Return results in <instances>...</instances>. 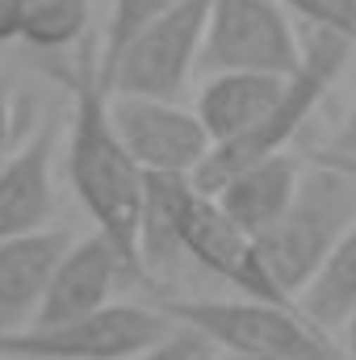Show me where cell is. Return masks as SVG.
Returning <instances> with one entry per match:
<instances>
[{
    "label": "cell",
    "instance_id": "14",
    "mask_svg": "<svg viewBox=\"0 0 356 360\" xmlns=\"http://www.w3.org/2000/svg\"><path fill=\"white\" fill-rule=\"evenodd\" d=\"M289 80L281 76H248V72H222V76H210L201 92H197V122L201 130L210 134L214 147H231L239 139H248L268 113L272 105L281 101Z\"/></svg>",
    "mask_w": 356,
    "mask_h": 360
},
{
    "label": "cell",
    "instance_id": "10",
    "mask_svg": "<svg viewBox=\"0 0 356 360\" xmlns=\"http://www.w3.org/2000/svg\"><path fill=\"white\" fill-rule=\"evenodd\" d=\"M117 281H130V272L96 231L84 235V239H72V248L63 252L59 269L46 285L38 319L30 327H55V323L84 319V314H96V310L113 306Z\"/></svg>",
    "mask_w": 356,
    "mask_h": 360
},
{
    "label": "cell",
    "instance_id": "11",
    "mask_svg": "<svg viewBox=\"0 0 356 360\" xmlns=\"http://www.w3.org/2000/svg\"><path fill=\"white\" fill-rule=\"evenodd\" d=\"M55 122H46L0 168V243L46 231L55 210Z\"/></svg>",
    "mask_w": 356,
    "mask_h": 360
},
{
    "label": "cell",
    "instance_id": "8",
    "mask_svg": "<svg viewBox=\"0 0 356 360\" xmlns=\"http://www.w3.org/2000/svg\"><path fill=\"white\" fill-rule=\"evenodd\" d=\"M109 117H113V130H117L122 147L143 168V176L193 180L214 151L197 113L177 105V101L117 92V96H109Z\"/></svg>",
    "mask_w": 356,
    "mask_h": 360
},
{
    "label": "cell",
    "instance_id": "6",
    "mask_svg": "<svg viewBox=\"0 0 356 360\" xmlns=\"http://www.w3.org/2000/svg\"><path fill=\"white\" fill-rule=\"evenodd\" d=\"M197 63L210 76L248 72L289 80L302 68V38L276 0H218Z\"/></svg>",
    "mask_w": 356,
    "mask_h": 360
},
{
    "label": "cell",
    "instance_id": "5",
    "mask_svg": "<svg viewBox=\"0 0 356 360\" xmlns=\"http://www.w3.org/2000/svg\"><path fill=\"white\" fill-rule=\"evenodd\" d=\"M172 331V319L147 306L113 302L96 314L55 327H21L0 335V360H130Z\"/></svg>",
    "mask_w": 356,
    "mask_h": 360
},
{
    "label": "cell",
    "instance_id": "18",
    "mask_svg": "<svg viewBox=\"0 0 356 360\" xmlns=\"http://www.w3.org/2000/svg\"><path fill=\"white\" fill-rule=\"evenodd\" d=\"M276 4L298 13L310 30L344 38L356 51V0H276Z\"/></svg>",
    "mask_w": 356,
    "mask_h": 360
},
{
    "label": "cell",
    "instance_id": "3",
    "mask_svg": "<svg viewBox=\"0 0 356 360\" xmlns=\"http://www.w3.org/2000/svg\"><path fill=\"white\" fill-rule=\"evenodd\" d=\"M160 314H168L180 327H193L205 335L222 356H268V360H344V352L319 335L293 306L248 302V297H177L164 302Z\"/></svg>",
    "mask_w": 356,
    "mask_h": 360
},
{
    "label": "cell",
    "instance_id": "1",
    "mask_svg": "<svg viewBox=\"0 0 356 360\" xmlns=\"http://www.w3.org/2000/svg\"><path fill=\"white\" fill-rule=\"evenodd\" d=\"M101 46L80 42L76 68L68 72L72 89V122H68V180L89 210L96 235L117 252L130 281L143 276L139 264V222H143V193L147 176L122 147L113 117H109V92L101 84Z\"/></svg>",
    "mask_w": 356,
    "mask_h": 360
},
{
    "label": "cell",
    "instance_id": "12",
    "mask_svg": "<svg viewBox=\"0 0 356 360\" xmlns=\"http://www.w3.org/2000/svg\"><path fill=\"white\" fill-rule=\"evenodd\" d=\"M302 164L298 155L281 151V155H268V160H256L248 168H239L235 176H227L218 184V193H210L218 201V210L252 239H260L265 231H272L285 210L293 205L298 188H302Z\"/></svg>",
    "mask_w": 356,
    "mask_h": 360
},
{
    "label": "cell",
    "instance_id": "21",
    "mask_svg": "<svg viewBox=\"0 0 356 360\" xmlns=\"http://www.w3.org/2000/svg\"><path fill=\"white\" fill-rule=\"evenodd\" d=\"M323 151H327V155H340V160H356V105L348 109V117L340 122L336 139H331Z\"/></svg>",
    "mask_w": 356,
    "mask_h": 360
},
{
    "label": "cell",
    "instance_id": "17",
    "mask_svg": "<svg viewBox=\"0 0 356 360\" xmlns=\"http://www.w3.org/2000/svg\"><path fill=\"white\" fill-rule=\"evenodd\" d=\"M177 0H113L109 4V21H105V34H101V80L113 72V63L130 51V42L139 34H147Z\"/></svg>",
    "mask_w": 356,
    "mask_h": 360
},
{
    "label": "cell",
    "instance_id": "19",
    "mask_svg": "<svg viewBox=\"0 0 356 360\" xmlns=\"http://www.w3.org/2000/svg\"><path fill=\"white\" fill-rule=\"evenodd\" d=\"M130 360H218V348L205 335H197L193 327L172 323V331L164 340H155L151 348H143L139 356H130Z\"/></svg>",
    "mask_w": 356,
    "mask_h": 360
},
{
    "label": "cell",
    "instance_id": "7",
    "mask_svg": "<svg viewBox=\"0 0 356 360\" xmlns=\"http://www.w3.org/2000/svg\"><path fill=\"white\" fill-rule=\"evenodd\" d=\"M218 0H177L147 34L130 42V51L113 63V72L101 80L109 96L130 92V96H160L177 101L189 84V72L201 59L205 25Z\"/></svg>",
    "mask_w": 356,
    "mask_h": 360
},
{
    "label": "cell",
    "instance_id": "15",
    "mask_svg": "<svg viewBox=\"0 0 356 360\" xmlns=\"http://www.w3.org/2000/svg\"><path fill=\"white\" fill-rule=\"evenodd\" d=\"M293 310L319 331V335H344V327L356 319V222L344 231V239L331 248V256L306 281V289L293 297Z\"/></svg>",
    "mask_w": 356,
    "mask_h": 360
},
{
    "label": "cell",
    "instance_id": "9",
    "mask_svg": "<svg viewBox=\"0 0 356 360\" xmlns=\"http://www.w3.org/2000/svg\"><path fill=\"white\" fill-rule=\"evenodd\" d=\"M177 243L180 256H189L193 264H201L205 272H214L218 281H227L239 297L248 302H272V306H289L276 285L268 281L256 239L243 235L210 193H201L197 184L184 188L177 205Z\"/></svg>",
    "mask_w": 356,
    "mask_h": 360
},
{
    "label": "cell",
    "instance_id": "16",
    "mask_svg": "<svg viewBox=\"0 0 356 360\" xmlns=\"http://www.w3.org/2000/svg\"><path fill=\"white\" fill-rule=\"evenodd\" d=\"M89 0H21V42L38 51L80 46L89 34Z\"/></svg>",
    "mask_w": 356,
    "mask_h": 360
},
{
    "label": "cell",
    "instance_id": "22",
    "mask_svg": "<svg viewBox=\"0 0 356 360\" xmlns=\"http://www.w3.org/2000/svg\"><path fill=\"white\" fill-rule=\"evenodd\" d=\"M21 38V0H0V46Z\"/></svg>",
    "mask_w": 356,
    "mask_h": 360
},
{
    "label": "cell",
    "instance_id": "23",
    "mask_svg": "<svg viewBox=\"0 0 356 360\" xmlns=\"http://www.w3.org/2000/svg\"><path fill=\"white\" fill-rule=\"evenodd\" d=\"M306 160H314V164H327V168H336V172H344V176L356 180V160H340V155H327V151H310Z\"/></svg>",
    "mask_w": 356,
    "mask_h": 360
},
{
    "label": "cell",
    "instance_id": "13",
    "mask_svg": "<svg viewBox=\"0 0 356 360\" xmlns=\"http://www.w3.org/2000/svg\"><path fill=\"white\" fill-rule=\"evenodd\" d=\"M68 248H72L68 231H38L0 243V335L21 331L38 319L46 285Z\"/></svg>",
    "mask_w": 356,
    "mask_h": 360
},
{
    "label": "cell",
    "instance_id": "20",
    "mask_svg": "<svg viewBox=\"0 0 356 360\" xmlns=\"http://www.w3.org/2000/svg\"><path fill=\"white\" fill-rule=\"evenodd\" d=\"M13 139H17V96L8 89V80H0V168H4L8 155L17 151Z\"/></svg>",
    "mask_w": 356,
    "mask_h": 360
},
{
    "label": "cell",
    "instance_id": "4",
    "mask_svg": "<svg viewBox=\"0 0 356 360\" xmlns=\"http://www.w3.org/2000/svg\"><path fill=\"white\" fill-rule=\"evenodd\" d=\"M348 55H352V46H348L344 38L323 34V30H310V34L302 38V68L289 76V84L281 92V101L272 105V113H268L248 139H239V143H231V147H214L210 160L201 164V172L193 176V184H197L201 193H218V184L227 176H235L239 168L289 151L293 139H298V130L306 126V117L319 109V101L327 96L331 84H336V76L344 72Z\"/></svg>",
    "mask_w": 356,
    "mask_h": 360
},
{
    "label": "cell",
    "instance_id": "24",
    "mask_svg": "<svg viewBox=\"0 0 356 360\" xmlns=\"http://www.w3.org/2000/svg\"><path fill=\"white\" fill-rule=\"evenodd\" d=\"M340 352H344V360H356V319L344 327V348Z\"/></svg>",
    "mask_w": 356,
    "mask_h": 360
},
{
    "label": "cell",
    "instance_id": "25",
    "mask_svg": "<svg viewBox=\"0 0 356 360\" xmlns=\"http://www.w3.org/2000/svg\"><path fill=\"white\" fill-rule=\"evenodd\" d=\"M218 360H268V356H222V352H218Z\"/></svg>",
    "mask_w": 356,
    "mask_h": 360
},
{
    "label": "cell",
    "instance_id": "2",
    "mask_svg": "<svg viewBox=\"0 0 356 360\" xmlns=\"http://www.w3.org/2000/svg\"><path fill=\"white\" fill-rule=\"evenodd\" d=\"M356 222V180L314 164L302 176V188L285 218L256 239L260 264L276 293L293 306V297L306 289V281L319 272V264L331 256V248L344 239V231Z\"/></svg>",
    "mask_w": 356,
    "mask_h": 360
}]
</instances>
